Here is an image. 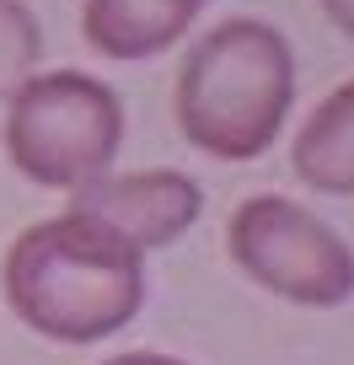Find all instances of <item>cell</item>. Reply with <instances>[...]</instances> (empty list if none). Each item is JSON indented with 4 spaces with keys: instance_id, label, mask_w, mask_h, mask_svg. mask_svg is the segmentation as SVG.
I'll return each mask as SVG.
<instances>
[{
    "instance_id": "obj_1",
    "label": "cell",
    "mask_w": 354,
    "mask_h": 365,
    "mask_svg": "<svg viewBox=\"0 0 354 365\" xmlns=\"http://www.w3.org/2000/svg\"><path fill=\"white\" fill-rule=\"evenodd\" d=\"M0 290L16 322L54 344H103L145 307V252L70 205L6 247Z\"/></svg>"
},
{
    "instance_id": "obj_2",
    "label": "cell",
    "mask_w": 354,
    "mask_h": 365,
    "mask_svg": "<svg viewBox=\"0 0 354 365\" xmlns=\"http://www.w3.org/2000/svg\"><path fill=\"white\" fill-rule=\"evenodd\" d=\"M296 108V54L274 22L226 16L177 70L172 113L194 150L215 161H258L285 135Z\"/></svg>"
},
{
    "instance_id": "obj_3",
    "label": "cell",
    "mask_w": 354,
    "mask_h": 365,
    "mask_svg": "<svg viewBox=\"0 0 354 365\" xmlns=\"http://www.w3.org/2000/svg\"><path fill=\"white\" fill-rule=\"evenodd\" d=\"M6 156L38 188L76 194L113 172L124 145V103L86 70H33L6 97Z\"/></svg>"
},
{
    "instance_id": "obj_4",
    "label": "cell",
    "mask_w": 354,
    "mask_h": 365,
    "mask_svg": "<svg viewBox=\"0 0 354 365\" xmlns=\"http://www.w3.org/2000/svg\"><path fill=\"white\" fill-rule=\"evenodd\" d=\"M226 252L252 285L311 312L354 301V247L301 199L252 194L231 210Z\"/></svg>"
},
{
    "instance_id": "obj_5",
    "label": "cell",
    "mask_w": 354,
    "mask_h": 365,
    "mask_svg": "<svg viewBox=\"0 0 354 365\" xmlns=\"http://www.w3.org/2000/svg\"><path fill=\"white\" fill-rule=\"evenodd\" d=\"M70 205L97 215L108 231L140 252L172 247L188 226L204 215V188L177 167H150V172H103L97 182L76 188Z\"/></svg>"
},
{
    "instance_id": "obj_6",
    "label": "cell",
    "mask_w": 354,
    "mask_h": 365,
    "mask_svg": "<svg viewBox=\"0 0 354 365\" xmlns=\"http://www.w3.org/2000/svg\"><path fill=\"white\" fill-rule=\"evenodd\" d=\"M209 0H86L80 33L103 59L140 65L183 43V33L199 22Z\"/></svg>"
},
{
    "instance_id": "obj_7",
    "label": "cell",
    "mask_w": 354,
    "mask_h": 365,
    "mask_svg": "<svg viewBox=\"0 0 354 365\" xmlns=\"http://www.w3.org/2000/svg\"><path fill=\"white\" fill-rule=\"evenodd\" d=\"M290 167L317 194L354 199V76L306 113L290 140Z\"/></svg>"
},
{
    "instance_id": "obj_8",
    "label": "cell",
    "mask_w": 354,
    "mask_h": 365,
    "mask_svg": "<svg viewBox=\"0 0 354 365\" xmlns=\"http://www.w3.org/2000/svg\"><path fill=\"white\" fill-rule=\"evenodd\" d=\"M43 65V27L27 0H0V103Z\"/></svg>"
},
{
    "instance_id": "obj_9",
    "label": "cell",
    "mask_w": 354,
    "mask_h": 365,
    "mask_svg": "<svg viewBox=\"0 0 354 365\" xmlns=\"http://www.w3.org/2000/svg\"><path fill=\"white\" fill-rule=\"evenodd\" d=\"M322 11H328V22L343 38H354V0H322Z\"/></svg>"
},
{
    "instance_id": "obj_10",
    "label": "cell",
    "mask_w": 354,
    "mask_h": 365,
    "mask_svg": "<svg viewBox=\"0 0 354 365\" xmlns=\"http://www.w3.org/2000/svg\"><path fill=\"white\" fill-rule=\"evenodd\" d=\"M103 365H188V360H172V354H150V349H129V354H113Z\"/></svg>"
}]
</instances>
